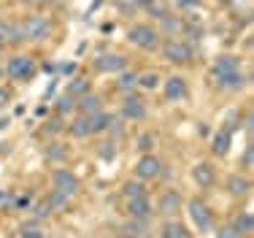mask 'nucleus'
<instances>
[{
    "instance_id": "24",
    "label": "nucleus",
    "mask_w": 254,
    "mask_h": 238,
    "mask_svg": "<svg viewBox=\"0 0 254 238\" xmlns=\"http://www.w3.org/2000/svg\"><path fill=\"white\" fill-rule=\"evenodd\" d=\"M162 238H190V230L184 228V222H179L173 217V219H165V225H162Z\"/></svg>"
},
{
    "instance_id": "56",
    "label": "nucleus",
    "mask_w": 254,
    "mask_h": 238,
    "mask_svg": "<svg viewBox=\"0 0 254 238\" xmlns=\"http://www.w3.org/2000/svg\"><path fill=\"white\" fill-rule=\"evenodd\" d=\"M35 3H41V5H52V3H57V0H35Z\"/></svg>"
},
{
    "instance_id": "13",
    "label": "nucleus",
    "mask_w": 254,
    "mask_h": 238,
    "mask_svg": "<svg viewBox=\"0 0 254 238\" xmlns=\"http://www.w3.org/2000/svg\"><path fill=\"white\" fill-rule=\"evenodd\" d=\"M192 181H195L200 190L216 187V168L211 165V162H197V165L192 168Z\"/></svg>"
},
{
    "instance_id": "34",
    "label": "nucleus",
    "mask_w": 254,
    "mask_h": 238,
    "mask_svg": "<svg viewBox=\"0 0 254 238\" xmlns=\"http://www.w3.org/2000/svg\"><path fill=\"white\" fill-rule=\"evenodd\" d=\"M19 238H46L44 236V228H41V222H22L19 225Z\"/></svg>"
},
{
    "instance_id": "52",
    "label": "nucleus",
    "mask_w": 254,
    "mask_h": 238,
    "mask_svg": "<svg viewBox=\"0 0 254 238\" xmlns=\"http://www.w3.org/2000/svg\"><path fill=\"white\" fill-rule=\"evenodd\" d=\"M114 30H117V24H114V22H103V24H100V33H103V35H111Z\"/></svg>"
},
{
    "instance_id": "53",
    "label": "nucleus",
    "mask_w": 254,
    "mask_h": 238,
    "mask_svg": "<svg viewBox=\"0 0 254 238\" xmlns=\"http://www.w3.org/2000/svg\"><path fill=\"white\" fill-rule=\"evenodd\" d=\"M44 117H49V106H46V103L35 108V119H44Z\"/></svg>"
},
{
    "instance_id": "43",
    "label": "nucleus",
    "mask_w": 254,
    "mask_h": 238,
    "mask_svg": "<svg viewBox=\"0 0 254 238\" xmlns=\"http://www.w3.org/2000/svg\"><path fill=\"white\" fill-rule=\"evenodd\" d=\"M46 157H49V160H65V157H68V149H65L63 144H49L46 146Z\"/></svg>"
},
{
    "instance_id": "23",
    "label": "nucleus",
    "mask_w": 254,
    "mask_h": 238,
    "mask_svg": "<svg viewBox=\"0 0 254 238\" xmlns=\"http://www.w3.org/2000/svg\"><path fill=\"white\" fill-rule=\"evenodd\" d=\"M111 119H114V114H108L106 108H103V111H98V114H89V133H92V136L106 133L108 125H111Z\"/></svg>"
},
{
    "instance_id": "47",
    "label": "nucleus",
    "mask_w": 254,
    "mask_h": 238,
    "mask_svg": "<svg viewBox=\"0 0 254 238\" xmlns=\"http://www.w3.org/2000/svg\"><path fill=\"white\" fill-rule=\"evenodd\" d=\"M197 5H203V0H176L179 11H195Z\"/></svg>"
},
{
    "instance_id": "26",
    "label": "nucleus",
    "mask_w": 254,
    "mask_h": 238,
    "mask_svg": "<svg viewBox=\"0 0 254 238\" xmlns=\"http://www.w3.org/2000/svg\"><path fill=\"white\" fill-rule=\"evenodd\" d=\"M54 114L57 117H70V114H76V97H70V95H60V97H54Z\"/></svg>"
},
{
    "instance_id": "55",
    "label": "nucleus",
    "mask_w": 254,
    "mask_h": 238,
    "mask_svg": "<svg viewBox=\"0 0 254 238\" xmlns=\"http://www.w3.org/2000/svg\"><path fill=\"white\" fill-rule=\"evenodd\" d=\"M41 71H44L46 76H57V73H54V63H44V65H41Z\"/></svg>"
},
{
    "instance_id": "58",
    "label": "nucleus",
    "mask_w": 254,
    "mask_h": 238,
    "mask_svg": "<svg viewBox=\"0 0 254 238\" xmlns=\"http://www.w3.org/2000/svg\"><path fill=\"white\" fill-rule=\"evenodd\" d=\"M122 238H130V236H122Z\"/></svg>"
},
{
    "instance_id": "41",
    "label": "nucleus",
    "mask_w": 254,
    "mask_h": 238,
    "mask_svg": "<svg viewBox=\"0 0 254 238\" xmlns=\"http://www.w3.org/2000/svg\"><path fill=\"white\" fill-rule=\"evenodd\" d=\"M65 117H57V114H54V119H49L44 125V130H46V136H57V133H63L65 130V122H63Z\"/></svg>"
},
{
    "instance_id": "38",
    "label": "nucleus",
    "mask_w": 254,
    "mask_h": 238,
    "mask_svg": "<svg viewBox=\"0 0 254 238\" xmlns=\"http://www.w3.org/2000/svg\"><path fill=\"white\" fill-rule=\"evenodd\" d=\"M30 211H33V217H35V222H41V219H49L52 214H54V211H52V206H49V200H41V203H35L33 206V209H30Z\"/></svg>"
},
{
    "instance_id": "10",
    "label": "nucleus",
    "mask_w": 254,
    "mask_h": 238,
    "mask_svg": "<svg viewBox=\"0 0 254 238\" xmlns=\"http://www.w3.org/2000/svg\"><path fill=\"white\" fill-rule=\"evenodd\" d=\"M52 181H54V190L65 192L68 198H73V195H78V190H81L78 176L73 173V170H68V168H57L52 173Z\"/></svg>"
},
{
    "instance_id": "42",
    "label": "nucleus",
    "mask_w": 254,
    "mask_h": 238,
    "mask_svg": "<svg viewBox=\"0 0 254 238\" xmlns=\"http://www.w3.org/2000/svg\"><path fill=\"white\" fill-rule=\"evenodd\" d=\"M11 209L14 211H30L33 209V195H16L14 203H11Z\"/></svg>"
},
{
    "instance_id": "3",
    "label": "nucleus",
    "mask_w": 254,
    "mask_h": 238,
    "mask_svg": "<svg viewBox=\"0 0 254 238\" xmlns=\"http://www.w3.org/2000/svg\"><path fill=\"white\" fill-rule=\"evenodd\" d=\"M5 76L11 79V81H33L35 76H38V65H35V60L30 57V54H14V57H8V63H5Z\"/></svg>"
},
{
    "instance_id": "8",
    "label": "nucleus",
    "mask_w": 254,
    "mask_h": 238,
    "mask_svg": "<svg viewBox=\"0 0 254 238\" xmlns=\"http://www.w3.org/2000/svg\"><path fill=\"white\" fill-rule=\"evenodd\" d=\"M249 81H252V76L244 68L241 71H227V73H214V84L219 89H225V92H241V89L249 87Z\"/></svg>"
},
{
    "instance_id": "5",
    "label": "nucleus",
    "mask_w": 254,
    "mask_h": 238,
    "mask_svg": "<svg viewBox=\"0 0 254 238\" xmlns=\"http://www.w3.org/2000/svg\"><path fill=\"white\" fill-rule=\"evenodd\" d=\"M149 114L146 108V100L141 97V92H125L122 97V106H119V117H122L125 122H143Z\"/></svg>"
},
{
    "instance_id": "36",
    "label": "nucleus",
    "mask_w": 254,
    "mask_h": 238,
    "mask_svg": "<svg viewBox=\"0 0 254 238\" xmlns=\"http://www.w3.org/2000/svg\"><path fill=\"white\" fill-rule=\"evenodd\" d=\"M117 11H119V16L130 19V16H135L141 11V5H138V0H117Z\"/></svg>"
},
{
    "instance_id": "49",
    "label": "nucleus",
    "mask_w": 254,
    "mask_h": 238,
    "mask_svg": "<svg viewBox=\"0 0 254 238\" xmlns=\"http://www.w3.org/2000/svg\"><path fill=\"white\" fill-rule=\"evenodd\" d=\"M57 81H60V76H52L49 87L44 89V100H54V92H57Z\"/></svg>"
},
{
    "instance_id": "16",
    "label": "nucleus",
    "mask_w": 254,
    "mask_h": 238,
    "mask_svg": "<svg viewBox=\"0 0 254 238\" xmlns=\"http://www.w3.org/2000/svg\"><path fill=\"white\" fill-rule=\"evenodd\" d=\"M76 111L78 114H98L103 111V97L98 92H87V95H81V97H76Z\"/></svg>"
},
{
    "instance_id": "46",
    "label": "nucleus",
    "mask_w": 254,
    "mask_h": 238,
    "mask_svg": "<svg viewBox=\"0 0 254 238\" xmlns=\"http://www.w3.org/2000/svg\"><path fill=\"white\" fill-rule=\"evenodd\" d=\"M230 3V8L235 11V14H241V11H244L246 16H249V11H252V0H227Z\"/></svg>"
},
{
    "instance_id": "29",
    "label": "nucleus",
    "mask_w": 254,
    "mask_h": 238,
    "mask_svg": "<svg viewBox=\"0 0 254 238\" xmlns=\"http://www.w3.org/2000/svg\"><path fill=\"white\" fill-rule=\"evenodd\" d=\"M241 122H244L241 108H230V111L225 114V122H222V130H227L230 136H235V133L241 130Z\"/></svg>"
},
{
    "instance_id": "37",
    "label": "nucleus",
    "mask_w": 254,
    "mask_h": 238,
    "mask_svg": "<svg viewBox=\"0 0 254 238\" xmlns=\"http://www.w3.org/2000/svg\"><path fill=\"white\" fill-rule=\"evenodd\" d=\"M154 144H157V133H152V130H146V133H141V136H138V149H141L143 155H152Z\"/></svg>"
},
{
    "instance_id": "48",
    "label": "nucleus",
    "mask_w": 254,
    "mask_h": 238,
    "mask_svg": "<svg viewBox=\"0 0 254 238\" xmlns=\"http://www.w3.org/2000/svg\"><path fill=\"white\" fill-rule=\"evenodd\" d=\"M241 125H244V130H246V138H254V117L252 114H244V122H241Z\"/></svg>"
},
{
    "instance_id": "2",
    "label": "nucleus",
    "mask_w": 254,
    "mask_h": 238,
    "mask_svg": "<svg viewBox=\"0 0 254 238\" xmlns=\"http://www.w3.org/2000/svg\"><path fill=\"white\" fill-rule=\"evenodd\" d=\"M187 214H190V222L195 225V230L200 236H214L216 230V219H214V211L208 209V203L200 198H192L187 203Z\"/></svg>"
},
{
    "instance_id": "31",
    "label": "nucleus",
    "mask_w": 254,
    "mask_h": 238,
    "mask_svg": "<svg viewBox=\"0 0 254 238\" xmlns=\"http://www.w3.org/2000/svg\"><path fill=\"white\" fill-rule=\"evenodd\" d=\"M143 11H146V14L152 16V19H157V22H162L165 16H171V14H173V11H171V5H168V3H162V0H152V3H149Z\"/></svg>"
},
{
    "instance_id": "19",
    "label": "nucleus",
    "mask_w": 254,
    "mask_h": 238,
    "mask_svg": "<svg viewBox=\"0 0 254 238\" xmlns=\"http://www.w3.org/2000/svg\"><path fill=\"white\" fill-rule=\"evenodd\" d=\"M87 92H92V81H89V76H73V79H68L65 95L81 97V95H87Z\"/></svg>"
},
{
    "instance_id": "6",
    "label": "nucleus",
    "mask_w": 254,
    "mask_h": 238,
    "mask_svg": "<svg viewBox=\"0 0 254 238\" xmlns=\"http://www.w3.org/2000/svg\"><path fill=\"white\" fill-rule=\"evenodd\" d=\"M25 22V33H27V41L30 44H44V41L52 38L54 33V22L49 16H27Z\"/></svg>"
},
{
    "instance_id": "14",
    "label": "nucleus",
    "mask_w": 254,
    "mask_h": 238,
    "mask_svg": "<svg viewBox=\"0 0 254 238\" xmlns=\"http://www.w3.org/2000/svg\"><path fill=\"white\" fill-rule=\"evenodd\" d=\"M227 192L233 195V198H249L252 195V179L246 173H233L227 176Z\"/></svg>"
},
{
    "instance_id": "18",
    "label": "nucleus",
    "mask_w": 254,
    "mask_h": 238,
    "mask_svg": "<svg viewBox=\"0 0 254 238\" xmlns=\"http://www.w3.org/2000/svg\"><path fill=\"white\" fill-rule=\"evenodd\" d=\"M230 149H233V136H230L227 130H222V127H219V130L211 136V152H214L216 157H225Z\"/></svg>"
},
{
    "instance_id": "21",
    "label": "nucleus",
    "mask_w": 254,
    "mask_h": 238,
    "mask_svg": "<svg viewBox=\"0 0 254 238\" xmlns=\"http://www.w3.org/2000/svg\"><path fill=\"white\" fill-rule=\"evenodd\" d=\"M227 71H241V57L238 54H219L214 60L211 73H227Z\"/></svg>"
},
{
    "instance_id": "12",
    "label": "nucleus",
    "mask_w": 254,
    "mask_h": 238,
    "mask_svg": "<svg viewBox=\"0 0 254 238\" xmlns=\"http://www.w3.org/2000/svg\"><path fill=\"white\" fill-rule=\"evenodd\" d=\"M187 81H184V76H171L165 84H162V95H165V100L168 103H181V100H187Z\"/></svg>"
},
{
    "instance_id": "32",
    "label": "nucleus",
    "mask_w": 254,
    "mask_h": 238,
    "mask_svg": "<svg viewBox=\"0 0 254 238\" xmlns=\"http://www.w3.org/2000/svg\"><path fill=\"white\" fill-rule=\"evenodd\" d=\"M46 200H49L52 211H68V206H70V198H68V195L60 192V190H54V187H52V192L46 195Z\"/></svg>"
},
{
    "instance_id": "11",
    "label": "nucleus",
    "mask_w": 254,
    "mask_h": 238,
    "mask_svg": "<svg viewBox=\"0 0 254 238\" xmlns=\"http://www.w3.org/2000/svg\"><path fill=\"white\" fill-rule=\"evenodd\" d=\"M181 206H184V198H181L179 190H165L160 195V200H157V211H160L165 219H173L181 211Z\"/></svg>"
},
{
    "instance_id": "50",
    "label": "nucleus",
    "mask_w": 254,
    "mask_h": 238,
    "mask_svg": "<svg viewBox=\"0 0 254 238\" xmlns=\"http://www.w3.org/2000/svg\"><path fill=\"white\" fill-rule=\"evenodd\" d=\"M8 100H11V89L0 84V108H3V106H8Z\"/></svg>"
},
{
    "instance_id": "25",
    "label": "nucleus",
    "mask_w": 254,
    "mask_h": 238,
    "mask_svg": "<svg viewBox=\"0 0 254 238\" xmlns=\"http://www.w3.org/2000/svg\"><path fill=\"white\" fill-rule=\"evenodd\" d=\"M160 84H162V73L160 71H143V73H138V89H149V92H154Z\"/></svg>"
},
{
    "instance_id": "17",
    "label": "nucleus",
    "mask_w": 254,
    "mask_h": 238,
    "mask_svg": "<svg viewBox=\"0 0 254 238\" xmlns=\"http://www.w3.org/2000/svg\"><path fill=\"white\" fill-rule=\"evenodd\" d=\"M157 33L165 35V38H179V35L184 33V19H181V16H176V14L165 16V19L160 22V27H157Z\"/></svg>"
},
{
    "instance_id": "9",
    "label": "nucleus",
    "mask_w": 254,
    "mask_h": 238,
    "mask_svg": "<svg viewBox=\"0 0 254 238\" xmlns=\"http://www.w3.org/2000/svg\"><path fill=\"white\" fill-rule=\"evenodd\" d=\"M162 176V160L154 155H143L141 160L135 162V179H141V181H154V179H160Z\"/></svg>"
},
{
    "instance_id": "44",
    "label": "nucleus",
    "mask_w": 254,
    "mask_h": 238,
    "mask_svg": "<svg viewBox=\"0 0 254 238\" xmlns=\"http://www.w3.org/2000/svg\"><path fill=\"white\" fill-rule=\"evenodd\" d=\"M241 168H244V170H252V168H254V144H252V141L246 144V149H244V157H241Z\"/></svg>"
},
{
    "instance_id": "27",
    "label": "nucleus",
    "mask_w": 254,
    "mask_h": 238,
    "mask_svg": "<svg viewBox=\"0 0 254 238\" xmlns=\"http://www.w3.org/2000/svg\"><path fill=\"white\" fill-rule=\"evenodd\" d=\"M122 198L132 200V198H146V187H143L141 179H127L122 184Z\"/></svg>"
},
{
    "instance_id": "20",
    "label": "nucleus",
    "mask_w": 254,
    "mask_h": 238,
    "mask_svg": "<svg viewBox=\"0 0 254 238\" xmlns=\"http://www.w3.org/2000/svg\"><path fill=\"white\" fill-rule=\"evenodd\" d=\"M68 133H70V138H76V141L92 136V133H89V117H87V114H78V117H73V122L68 125Z\"/></svg>"
},
{
    "instance_id": "51",
    "label": "nucleus",
    "mask_w": 254,
    "mask_h": 238,
    "mask_svg": "<svg viewBox=\"0 0 254 238\" xmlns=\"http://www.w3.org/2000/svg\"><path fill=\"white\" fill-rule=\"evenodd\" d=\"M5 33H8V22L0 19V49L5 46Z\"/></svg>"
},
{
    "instance_id": "54",
    "label": "nucleus",
    "mask_w": 254,
    "mask_h": 238,
    "mask_svg": "<svg viewBox=\"0 0 254 238\" xmlns=\"http://www.w3.org/2000/svg\"><path fill=\"white\" fill-rule=\"evenodd\" d=\"M11 119H14V117L3 114V117H0V130H8V127H11Z\"/></svg>"
},
{
    "instance_id": "40",
    "label": "nucleus",
    "mask_w": 254,
    "mask_h": 238,
    "mask_svg": "<svg viewBox=\"0 0 254 238\" xmlns=\"http://www.w3.org/2000/svg\"><path fill=\"white\" fill-rule=\"evenodd\" d=\"M141 233H143V219H130L122 228V236H130V238H138Z\"/></svg>"
},
{
    "instance_id": "28",
    "label": "nucleus",
    "mask_w": 254,
    "mask_h": 238,
    "mask_svg": "<svg viewBox=\"0 0 254 238\" xmlns=\"http://www.w3.org/2000/svg\"><path fill=\"white\" fill-rule=\"evenodd\" d=\"M233 228L238 230V233L244 236V238H246V236H252V230H254V214H252L249 209H244V211H241L238 217H235Z\"/></svg>"
},
{
    "instance_id": "33",
    "label": "nucleus",
    "mask_w": 254,
    "mask_h": 238,
    "mask_svg": "<svg viewBox=\"0 0 254 238\" xmlns=\"http://www.w3.org/2000/svg\"><path fill=\"white\" fill-rule=\"evenodd\" d=\"M181 35H187V44H192V41H203L205 27L200 22H184V33Z\"/></svg>"
},
{
    "instance_id": "4",
    "label": "nucleus",
    "mask_w": 254,
    "mask_h": 238,
    "mask_svg": "<svg viewBox=\"0 0 254 238\" xmlns=\"http://www.w3.org/2000/svg\"><path fill=\"white\" fill-rule=\"evenodd\" d=\"M160 52L171 65H190L192 60H195V49H192V44H187V41H181V38L162 41Z\"/></svg>"
},
{
    "instance_id": "35",
    "label": "nucleus",
    "mask_w": 254,
    "mask_h": 238,
    "mask_svg": "<svg viewBox=\"0 0 254 238\" xmlns=\"http://www.w3.org/2000/svg\"><path fill=\"white\" fill-rule=\"evenodd\" d=\"M54 73H57L60 79H63V76L65 79H73L78 73V63H76V60H63V63L54 65Z\"/></svg>"
},
{
    "instance_id": "1",
    "label": "nucleus",
    "mask_w": 254,
    "mask_h": 238,
    "mask_svg": "<svg viewBox=\"0 0 254 238\" xmlns=\"http://www.w3.org/2000/svg\"><path fill=\"white\" fill-rule=\"evenodd\" d=\"M125 38H127V44L143 49V52H160V46H162V35L157 33L154 24H130Z\"/></svg>"
},
{
    "instance_id": "7",
    "label": "nucleus",
    "mask_w": 254,
    "mask_h": 238,
    "mask_svg": "<svg viewBox=\"0 0 254 238\" xmlns=\"http://www.w3.org/2000/svg\"><path fill=\"white\" fill-rule=\"evenodd\" d=\"M95 71L103 73V76H114V73H122L127 71V57L125 54H119V52H100V54H95Z\"/></svg>"
},
{
    "instance_id": "45",
    "label": "nucleus",
    "mask_w": 254,
    "mask_h": 238,
    "mask_svg": "<svg viewBox=\"0 0 254 238\" xmlns=\"http://www.w3.org/2000/svg\"><path fill=\"white\" fill-rule=\"evenodd\" d=\"M214 238H244V236H241L233 225H222V228L214 230Z\"/></svg>"
},
{
    "instance_id": "57",
    "label": "nucleus",
    "mask_w": 254,
    "mask_h": 238,
    "mask_svg": "<svg viewBox=\"0 0 254 238\" xmlns=\"http://www.w3.org/2000/svg\"><path fill=\"white\" fill-rule=\"evenodd\" d=\"M5 76V71H3V65H0V79H3Z\"/></svg>"
},
{
    "instance_id": "39",
    "label": "nucleus",
    "mask_w": 254,
    "mask_h": 238,
    "mask_svg": "<svg viewBox=\"0 0 254 238\" xmlns=\"http://www.w3.org/2000/svg\"><path fill=\"white\" fill-rule=\"evenodd\" d=\"M98 155H100V160H103V162H111L114 157H117V141H106V144H100Z\"/></svg>"
},
{
    "instance_id": "22",
    "label": "nucleus",
    "mask_w": 254,
    "mask_h": 238,
    "mask_svg": "<svg viewBox=\"0 0 254 238\" xmlns=\"http://www.w3.org/2000/svg\"><path fill=\"white\" fill-rule=\"evenodd\" d=\"M27 41L25 22H8V33H5V46H22Z\"/></svg>"
},
{
    "instance_id": "15",
    "label": "nucleus",
    "mask_w": 254,
    "mask_h": 238,
    "mask_svg": "<svg viewBox=\"0 0 254 238\" xmlns=\"http://www.w3.org/2000/svg\"><path fill=\"white\" fill-rule=\"evenodd\" d=\"M127 214H130L132 219H143V222H146L149 217H152V200L149 198H132V200H127Z\"/></svg>"
},
{
    "instance_id": "30",
    "label": "nucleus",
    "mask_w": 254,
    "mask_h": 238,
    "mask_svg": "<svg viewBox=\"0 0 254 238\" xmlns=\"http://www.w3.org/2000/svg\"><path fill=\"white\" fill-rule=\"evenodd\" d=\"M117 89H122V92H135L138 89V73L135 71H122L117 76Z\"/></svg>"
}]
</instances>
